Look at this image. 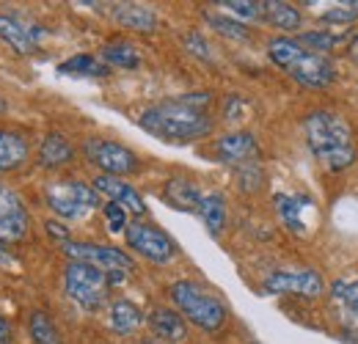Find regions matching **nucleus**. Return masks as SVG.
I'll list each match as a JSON object with an SVG mask.
<instances>
[{"label":"nucleus","mask_w":358,"mask_h":344,"mask_svg":"<svg viewBox=\"0 0 358 344\" xmlns=\"http://www.w3.org/2000/svg\"><path fill=\"white\" fill-rule=\"evenodd\" d=\"M185 47H187V52H193L196 58H204V61H210V58H213L210 44L204 42L199 34H187V36H185Z\"/></svg>","instance_id":"473e14b6"},{"label":"nucleus","mask_w":358,"mask_h":344,"mask_svg":"<svg viewBox=\"0 0 358 344\" xmlns=\"http://www.w3.org/2000/svg\"><path fill=\"white\" fill-rule=\"evenodd\" d=\"M312 207V199L309 196H289V193H278L275 196V213L281 217V223L292 231V234H306V220L303 213Z\"/></svg>","instance_id":"f3484780"},{"label":"nucleus","mask_w":358,"mask_h":344,"mask_svg":"<svg viewBox=\"0 0 358 344\" xmlns=\"http://www.w3.org/2000/svg\"><path fill=\"white\" fill-rule=\"evenodd\" d=\"M28 226H31V215H28L25 201L20 199L14 187L0 182V240L17 243L28 234Z\"/></svg>","instance_id":"9b49d317"},{"label":"nucleus","mask_w":358,"mask_h":344,"mask_svg":"<svg viewBox=\"0 0 358 344\" xmlns=\"http://www.w3.org/2000/svg\"><path fill=\"white\" fill-rule=\"evenodd\" d=\"M113 20L122 25V28H130L138 34H152L157 28V14L149 8V6H141V3H116L110 8Z\"/></svg>","instance_id":"dca6fc26"},{"label":"nucleus","mask_w":358,"mask_h":344,"mask_svg":"<svg viewBox=\"0 0 358 344\" xmlns=\"http://www.w3.org/2000/svg\"><path fill=\"white\" fill-rule=\"evenodd\" d=\"M64 254L72 261H83L91 267H99L102 273H133L135 261L124 251L113 245H96V243H64Z\"/></svg>","instance_id":"1a4fd4ad"},{"label":"nucleus","mask_w":358,"mask_h":344,"mask_svg":"<svg viewBox=\"0 0 358 344\" xmlns=\"http://www.w3.org/2000/svg\"><path fill=\"white\" fill-rule=\"evenodd\" d=\"M149 328H152L155 339L163 344H179L187 339L185 320L171 308H152L149 311Z\"/></svg>","instance_id":"2eb2a0df"},{"label":"nucleus","mask_w":358,"mask_h":344,"mask_svg":"<svg viewBox=\"0 0 358 344\" xmlns=\"http://www.w3.org/2000/svg\"><path fill=\"white\" fill-rule=\"evenodd\" d=\"M3 110H6V102H3V99H0V113H3Z\"/></svg>","instance_id":"4c0bfd02"},{"label":"nucleus","mask_w":358,"mask_h":344,"mask_svg":"<svg viewBox=\"0 0 358 344\" xmlns=\"http://www.w3.org/2000/svg\"><path fill=\"white\" fill-rule=\"evenodd\" d=\"M75 160V149H72V143L61 135V132H50L42 138V143H39V166L42 169H64V166H69Z\"/></svg>","instance_id":"a211bd4d"},{"label":"nucleus","mask_w":358,"mask_h":344,"mask_svg":"<svg viewBox=\"0 0 358 344\" xmlns=\"http://www.w3.org/2000/svg\"><path fill=\"white\" fill-rule=\"evenodd\" d=\"M350 55L358 61V36H353V39H350Z\"/></svg>","instance_id":"e433bc0d"},{"label":"nucleus","mask_w":358,"mask_h":344,"mask_svg":"<svg viewBox=\"0 0 358 344\" xmlns=\"http://www.w3.org/2000/svg\"><path fill=\"white\" fill-rule=\"evenodd\" d=\"M3 245H6V243L0 240V264H11L14 259H11V254H8V248H3Z\"/></svg>","instance_id":"c9c22d12"},{"label":"nucleus","mask_w":358,"mask_h":344,"mask_svg":"<svg viewBox=\"0 0 358 344\" xmlns=\"http://www.w3.org/2000/svg\"><path fill=\"white\" fill-rule=\"evenodd\" d=\"M102 61L105 66H119V69H135L141 66V55L130 42H108L102 47Z\"/></svg>","instance_id":"b1692460"},{"label":"nucleus","mask_w":358,"mask_h":344,"mask_svg":"<svg viewBox=\"0 0 358 344\" xmlns=\"http://www.w3.org/2000/svg\"><path fill=\"white\" fill-rule=\"evenodd\" d=\"M163 199L182 213H196L199 201H201V193L190 179H169L166 187H163Z\"/></svg>","instance_id":"412c9836"},{"label":"nucleus","mask_w":358,"mask_h":344,"mask_svg":"<svg viewBox=\"0 0 358 344\" xmlns=\"http://www.w3.org/2000/svg\"><path fill=\"white\" fill-rule=\"evenodd\" d=\"M320 20L328 22V25H350V22H356L358 0H353V3H339V6H334V8H328V11H322Z\"/></svg>","instance_id":"c756f323"},{"label":"nucleus","mask_w":358,"mask_h":344,"mask_svg":"<svg viewBox=\"0 0 358 344\" xmlns=\"http://www.w3.org/2000/svg\"><path fill=\"white\" fill-rule=\"evenodd\" d=\"M0 39L17 55H31L39 50V44L45 39V28L31 25L14 14H0Z\"/></svg>","instance_id":"f8f14e48"},{"label":"nucleus","mask_w":358,"mask_h":344,"mask_svg":"<svg viewBox=\"0 0 358 344\" xmlns=\"http://www.w3.org/2000/svg\"><path fill=\"white\" fill-rule=\"evenodd\" d=\"M102 215H105V223H108V229H110L113 234L127 231V210H124V207L108 201V204L102 207Z\"/></svg>","instance_id":"2f4dec72"},{"label":"nucleus","mask_w":358,"mask_h":344,"mask_svg":"<svg viewBox=\"0 0 358 344\" xmlns=\"http://www.w3.org/2000/svg\"><path fill=\"white\" fill-rule=\"evenodd\" d=\"M298 42L303 44L306 50H312V52H320V55H325V52H331V50H339L342 44H348V36L345 34H331V31H312V34H303Z\"/></svg>","instance_id":"a878e982"},{"label":"nucleus","mask_w":358,"mask_h":344,"mask_svg":"<svg viewBox=\"0 0 358 344\" xmlns=\"http://www.w3.org/2000/svg\"><path fill=\"white\" fill-rule=\"evenodd\" d=\"M262 8H265V22H270L273 28H278V31H284V34H292V31H298L301 28V11L295 8V6H289V3H281V0H268V3H262Z\"/></svg>","instance_id":"4be33fe9"},{"label":"nucleus","mask_w":358,"mask_h":344,"mask_svg":"<svg viewBox=\"0 0 358 344\" xmlns=\"http://www.w3.org/2000/svg\"><path fill=\"white\" fill-rule=\"evenodd\" d=\"M64 287H66V295L86 311H99L108 301V292H110L108 273H102L99 267L83 264V261L66 264Z\"/></svg>","instance_id":"39448f33"},{"label":"nucleus","mask_w":358,"mask_h":344,"mask_svg":"<svg viewBox=\"0 0 358 344\" xmlns=\"http://www.w3.org/2000/svg\"><path fill=\"white\" fill-rule=\"evenodd\" d=\"M207 105H210V94H204V91L166 99L160 105L146 108L141 113L138 124L160 141H171V143L196 141L213 129V119L207 116Z\"/></svg>","instance_id":"f257e3e1"},{"label":"nucleus","mask_w":358,"mask_h":344,"mask_svg":"<svg viewBox=\"0 0 358 344\" xmlns=\"http://www.w3.org/2000/svg\"><path fill=\"white\" fill-rule=\"evenodd\" d=\"M218 6H226V11L240 20H265V8L257 0H224Z\"/></svg>","instance_id":"7c9ffc66"},{"label":"nucleus","mask_w":358,"mask_h":344,"mask_svg":"<svg viewBox=\"0 0 358 344\" xmlns=\"http://www.w3.org/2000/svg\"><path fill=\"white\" fill-rule=\"evenodd\" d=\"M204 20L221 34L226 39H237V42H245L248 39V28L243 25V22H237V20H229L224 14H204Z\"/></svg>","instance_id":"cd10ccee"},{"label":"nucleus","mask_w":358,"mask_h":344,"mask_svg":"<svg viewBox=\"0 0 358 344\" xmlns=\"http://www.w3.org/2000/svg\"><path fill=\"white\" fill-rule=\"evenodd\" d=\"M94 190L102 193V196H108L113 204L124 207V210L133 213V215H143V213H146L143 196L135 190L130 182H124V179H119V176H105V173H99V176L94 179Z\"/></svg>","instance_id":"4468645a"},{"label":"nucleus","mask_w":358,"mask_h":344,"mask_svg":"<svg viewBox=\"0 0 358 344\" xmlns=\"http://www.w3.org/2000/svg\"><path fill=\"white\" fill-rule=\"evenodd\" d=\"M268 55L278 69H284L292 80H298L301 86L306 88H328L336 78L334 61L328 55L312 52L298 39H289V36L270 39Z\"/></svg>","instance_id":"7ed1b4c3"},{"label":"nucleus","mask_w":358,"mask_h":344,"mask_svg":"<svg viewBox=\"0 0 358 344\" xmlns=\"http://www.w3.org/2000/svg\"><path fill=\"white\" fill-rule=\"evenodd\" d=\"M61 75H78V78H105L108 66L94 55H75L58 66Z\"/></svg>","instance_id":"393cba45"},{"label":"nucleus","mask_w":358,"mask_h":344,"mask_svg":"<svg viewBox=\"0 0 358 344\" xmlns=\"http://www.w3.org/2000/svg\"><path fill=\"white\" fill-rule=\"evenodd\" d=\"M47 231H50L52 237H58V240H64V243H66V237H69V231H66V229H64L61 223H55V220H50V223H47Z\"/></svg>","instance_id":"72a5a7b5"},{"label":"nucleus","mask_w":358,"mask_h":344,"mask_svg":"<svg viewBox=\"0 0 358 344\" xmlns=\"http://www.w3.org/2000/svg\"><path fill=\"white\" fill-rule=\"evenodd\" d=\"M28 328H31V339H34V344H64L61 342L58 328H55V322L47 317L45 311H34Z\"/></svg>","instance_id":"bb28decb"},{"label":"nucleus","mask_w":358,"mask_h":344,"mask_svg":"<svg viewBox=\"0 0 358 344\" xmlns=\"http://www.w3.org/2000/svg\"><path fill=\"white\" fill-rule=\"evenodd\" d=\"M331 295H334V301L339 303L345 311L358 314V281H345V278L334 281L331 284Z\"/></svg>","instance_id":"c85d7f7f"},{"label":"nucleus","mask_w":358,"mask_h":344,"mask_svg":"<svg viewBox=\"0 0 358 344\" xmlns=\"http://www.w3.org/2000/svg\"><path fill=\"white\" fill-rule=\"evenodd\" d=\"M28 160V141L14 129L0 127V173L17 171Z\"/></svg>","instance_id":"6ab92c4d"},{"label":"nucleus","mask_w":358,"mask_h":344,"mask_svg":"<svg viewBox=\"0 0 358 344\" xmlns=\"http://www.w3.org/2000/svg\"><path fill=\"white\" fill-rule=\"evenodd\" d=\"M11 322L6 317H0V344H11Z\"/></svg>","instance_id":"f704fd0d"},{"label":"nucleus","mask_w":358,"mask_h":344,"mask_svg":"<svg viewBox=\"0 0 358 344\" xmlns=\"http://www.w3.org/2000/svg\"><path fill=\"white\" fill-rule=\"evenodd\" d=\"M47 204L55 215L66 217V220H80L91 210L99 207V193L94 190V185L78 182V179H64L47 187Z\"/></svg>","instance_id":"423d86ee"},{"label":"nucleus","mask_w":358,"mask_h":344,"mask_svg":"<svg viewBox=\"0 0 358 344\" xmlns=\"http://www.w3.org/2000/svg\"><path fill=\"white\" fill-rule=\"evenodd\" d=\"M171 301L179 311L193 322L199 325L201 331H218L226 322V306L215 295H210L207 289H201L199 284L193 281H177L171 284Z\"/></svg>","instance_id":"20e7f679"},{"label":"nucleus","mask_w":358,"mask_h":344,"mask_svg":"<svg viewBox=\"0 0 358 344\" xmlns=\"http://www.w3.org/2000/svg\"><path fill=\"white\" fill-rule=\"evenodd\" d=\"M215 157L221 163H226V166H234V169H243L248 163H257V157H259L257 138L251 132H229L224 138H218Z\"/></svg>","instance_id":"ddd939ff"},{"label":"nucleus","mask_w":358,"mask_h":344,"mask_svg":"<svg viewBox=\"0 0 358 344\" xmlns=\"http://www.w3.org/2000/svg\"><path fill=\"white\" fill-rule=\"evenodd\" d=\"M265 292L270 295H295V298H306L314 301L325 292V281L317 270H275L265 278Z\"/></svg>","instance_id":"9d476101"},{"label":"nucleus","mask_w":358,"mask_h":344,"mask_svg":"<svg viewBox=\"0 0 358 344\" xmlns=\"http://www.w3.org/2000/svg\"><path fill=\"white\" fill-rule=\"evenodd\" d=\"M201 220H204V226L210 229V234H221L226 226V201L221 193H207V196H201V201H199V210H196Z\"/></svg>","instance_id":"5701e85b"},{"label":"nucleus","mask_w":358,"mask_h":344,"mask_svg":"<svg viewBox=\"0 0 358 344\" xmlns=\"http://www.w3.org/2000/svg\"><path fill=\"white\" fill-rule=\"evenodd\" d=\"M143 344H163V342H143Z\"/></svg>","instance_id":"58836bf2"},{"label":"nucleus","mask_w":358,"mask_h":344,"mask_svg":"<svg viewBox=\"0 0 358 344\" xmlns=\"http://www.w3.org/2000/svg\"><path fill=\"white\" fill-rule=\"evenodd\" d=\"M108 325H110V331H116L122 336H130L143 325V311L133 301H124V298L113 301L110 303V314H108Z\"/></svg>","instance_id":"aec40b11"},{"label":"nucleus","mask_w":358,"mask_h":344,"mask_svg":"<svg viewBox=\"0 0 358 344\" xmlns=\"http://www.w3.org/2000/svg\"><path fill=\"white\" fill-rule=\"evenodd\" d=\"M89 163H94L105 176H127L141 169L138 163V155L133 149L116 143V141H105V138H89L86 146H83Z\"/></svg>","instance_id":"0eeeda50"},{"label":"nucleus","mask_w":358,"mask_h":344,"mask_svg":"<svg viewBox=\"0 0 358 344\" xmlns=\"http://www.w3.org/2000/svg\"><path fill=\"white\" fill-rule=\"evenodd\" d=\"M127 245L133 248L135 254H141L143 259L155 261V264H166L177 257V243L157 226L152 223H143V220H135V223H127Z\"/></svg>","instance_id":"6e6552de"},{"label":"nucleus","mask_w":358,"mask_h":344,"mask_svg":"<svg viewBox=\"0 0 358 344\" xmlns=\"http://www.w3.org/2000/svg\"><path fill=\"white\" fill-rule=\"evenodd\" d=\"M306 143L328 171H345L356 163L358 149L353 127L334 110H312L303 122Z\"/></svg>","instance_id":"f03ea898"}]
</instances>
